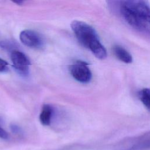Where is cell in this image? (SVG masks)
Returning a JSON list of instances; mask_svg holds the SVG:
<instances>
[{
	"label": "cell",
	"instance_id": "cell-7",
	"mask_svg": "<svg viewBox=\"0 0 150 150\" xmlns=\"http://www.w3.org/2000/svg\"><path fill=\"white\" fill-rule=\"evenodd\" d=\"M53 115V108L50 105L45 104L43 105L40 114L39 115V121L45 126L50 124Z\"/></svg>",
	"mask_w": 150,
	"mask_h": 150
},
{
	"label": "cell",
	"instance_id": "cell-1",
	"mask_svg": "<svg viewBox=\"0 0 150 150\" xmlns=\"http://www.w3.org/2000/svg\"><path fill=\"white\" fill-rule=\"evenodd\" d=\"M110 8L128 26L150 38V5L140 0L108 1Z\"/></svg>",
	"mask_w": 150,
	"mask_h": 150
},
{
	"label": "cell",
	"instance_id": "cell-12",
	"mask_svg": "<svg viewBox=\"0 0 150 150\" xmlns=\"http://www.w3.org/2000/svg\"><path fill=\"white\" fill-rule=\"evenodd\" d=\"M0 138L2 139H8L9 138V134L1 126H0Z\"/></svg>",
	"mask_w": 150,
	"mask_h": 150
},
{
	"label": "cell",
	"instance_id": "cell-9",
	"mask_svg": "<svg viewBox=\"0 0 150 150\" xmlns=\"http://www.w3.org/2000/svg\"><path fill=\"white\" fill-rule=\"evenodd\" d=\"M150 148V139L139 141L125 150H144Z\"/></svg>",
	"mask_w": 150,
	"mask_h": 150
},
{
	"label": "cell",
	"instance_id": "cell-10",
	"mask_svg": "<svg viewBox=\"0 0 150 150\" xmlns=\"http://www.w3.org/2000/svg\"><path fill=\"white\" fill-rule=\"evenodd\" d=\"M8 63L4 60L0 58V72L6 71L8 69Z\"/></svg>",
	"mask_w": 150,
	"mask_h": 150
},
{
	"label": "cell",
	"instance_id": "cell-6",
	"mask_svg": "<svg viewBox=\"0 0 150 150\" xmlns=\"http://www.w3.org/2000/svg\"><path fill=\"white\" fill-rule=\"evenodd\" d=\"M113 52L116 57L121 62L128 64L132 62V55L123 47L120 45H115L113 47Z\"/></svg>",
	"mask_w": 150,
	"mask_h": 150
},
{
	"label": "cell",
	"instance_id": "cell-11",
	"mask_svg": "<svg viewBox=\"0 0 150 150\" xmlns=\"http://www.w3.org/2000/svg\"><path fill=\"white\" fill-rule=\"evenodd\" d=\"M11 129L12 131V132H13L15 134L20 135L22 133L21 128L19 126L15 124H12L11 125Z\"/></svg>",
	"mask_w": 150,
	"mask_h": 150
},
{
	"label": "cell",
	"instance_id": "cell-5",
	"mask_svg": "<svg viewBox=\"0 0 150 150\" xmlns=\"http://www.w3.org/2000/svg\"><path fill=\"white\" fill-rule=\"evenodd\" d=\"M21 42L26 46L32 48H39L42 45V39L36 32L26 29L22 30L19 35Z\"/></svg>",
	"mask_w": 150,
	"mask_h": 150
},
{
	"label": "cell",
	"instance_id": "cell-4",
	"mask_svg": "<svg viewBox=\"0 0 150 150\" xmlns=\"http://www.w3.org/2000/svg\"><path fill=\"white\" fill-rule=\"evenodd\" d=\"M11 60L13 68L19 74L25 76L28 74L30 62L23 53L18 50H13L11 53Z\"/></svg>",
	"mask_w": 150,
	"mask_h": 150
},
{
	"label": "cell",
	"instance_id": "cell-3",
	"mask_svg": "<svg viewBox=\"0 0 150 150\" xmlns=\"http://www.w3.org/2000/svg\"><path fill=\"white\" fill-rule=\"evenodd\" d=\"M88 65V64L84 61L77 60L69 66V71L77 81L82 83H87L92 78V73Z\"/></svg>",
	"mask_w": 150,
	"mask_h": 150
},
{
	"label": "cell",
	"instance_id": "cell-8",
	"mask_svg": "<svg viewBox=\"0 0 150 150\" xmlns=\"http://www.w3.org/2000/svg\"><path fill=\"white\" fill-rule=\"evenodd\" d=\"M138 96L144 105L150 110V88H142L138 92Z\"/></svg>",
	"mask_w": 150,
	"mask_h": 150
},
{
	"label": "cell",
	"instance_id": "cell-13",
	"mask_svg": "<svg viewBox=\"0 0 150 150\" xmlns=\"http://www.w3.org/2000/svg\"><path fill=\"white\" fill-rule=\"evenodd\" d=\"M14 3H15L16 4L18 5H22V4L23 3V1H13Z\"/></svg>",
	"mask_w": 150,
	"mask_h": 150
},
{
	"label": "cell",
	"instance_id": "cell-2",
	"mask_svg": "<svg viewBox=\"0 0 150 150\" xmlns=\"http://www.w3.org/2000/svg\"><path fill=\"white\" fill-rule=\"evenodd\" d=\"M70 26L78 41L82 46L90 50L95 57L100 60L107 57V50L93 27L84 22L77 20L72 21Z\"/></svg>",
	"mask_w": 150,
	"mask_h": 150
}]
</instances>
